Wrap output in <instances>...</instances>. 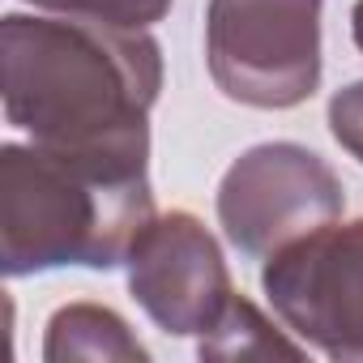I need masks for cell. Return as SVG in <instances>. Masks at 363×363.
<instances>
[{
	"instance_id": "1",
	"label": "cell",
	"mask_w": 363,
	"mask_h": 363,
	"mask_svg": "<svg viewBox=\"0 0 363 363\" xmlns=\"http://www.w3.org/2000/svg\"><path fill=\"white\" fill-rule=\"evenodd\" d=\"M0 86L9 124L39 145L150 158L162 52L145 30L9 13L0 22Z\"/></svg>"
},
{
	"instance_id": "2",
	"label": "cell",
	"mask_w": 363,
	"mask_h": 363,
	"mask_svg": "<svg viewBox=\"0 0 363 363\" xmlns=\"http://www.w3.org/2000/svg\"><path fill=\"white\" fill-rule=\"evenodd\" d=\"M154 223L150 158L52 145L0 150V269H116Z\"/></svg>"
},
{
	"instance_id": "3",
	"label": "cell",
	"mask_w": 363,
	"mask_h": 363,
	"mask_svg": "<svg viewBox=\"0 0 363 363\" xmlns=\"http://www.w3.org/2000/svg\"><path fill=\"white\" fill-rule=\"evenodd\" d=\"M325 0H210L206 60L214 86L244 107L286 111L320 86Z\"/></svg>"
},
{
	"instance_id": "4",
	"label": "cell",
	"mask_w": 363,
	"mask_h": 363,
	"mask_svg": "<svg viewBox=\"0 0 363 363\" xmlns=\"http://www.w3.org/2000/svg\"><path fill=\"white\" fill-rule=\"evenodd\" d=\"M346 193L337 171L308 145L265 141L244 150L218 184V223L231 248L248 261H269L278 248L337 223Z\"/></svg>"
},
{
	"instance_id": "5",
	"label": "cell",
	"mask_w": 363,
	"mask_h": 363,
	"mask_svg": "<svg viewBox=\"0 0 363 363\" xmlns=\"http://www.w3.org/2000/svg\"><path fill=\"white\" fill-rule=\"evenodd\" d=\"M278 320L329 359L363 363V218L325 223L261 269Z\"/></svg>"
},
{
	"instance_id": "6",
	"label": "cell",
	"mask_w": 363,
	"mask_h": 363,
	"mask_svg": "<svg viewBox=\"0 0 363 363\" xmlns=\"http://www.w3.org/2000/svg\"><path fill=\"white\" fill-rule=\"evenodd\" d=\"M124 265L133 299L171 337H206L235 299L218 240L184 210L154 218Z\"/></svg>"
},
{
	"instance_id": "7",
	"label": "cell",
	"mask_w": 363,
	"mask_h": 363,
	"mask_svg": "<svg viewBox=\"0 0 363 363\" xmlns=\"http://www.w3.org/2000/svg\"><path fill=\"white\" fill-rule=\"evenodd\" d=\"M48 363H69V359H150V350L128 333V325L99 303H69L48 320V342H43Z\"/></svg>"
},
{
	"instance_id": "8",
	"label": "cell",
	"mask_w": 363,
	"mask_h": 363,
	"mask_svg": "<svg viewBox=\"0 0 363 363\" xmlns=\"http://www.w3.org/2000/svg\"><path fill=\"white\" fill-rule=\"evenodd\" d=\"M197 350L201 359H269V354H299V342H291L257 303L235 295Z\"/></svg>"
},
{
	"instance_id": "9",
	"label": "cell",
	"mask_w": 363,
	"mask_h": 363,
	"mask_svg": "<svg viewBox=\"0 0 363 363\" xmlns=\"http://www.w3.org/2000/svg\"><path fill=\"white\" fill-rule=\"evenodd\" d=\"M26 5H39L48 13H60V18H86V22L145 30V26L167 18L171 0H26Z\"/></svg>"
},
{
	"instance_id": "10",
	"label": "cell",
	"mask_w": 363,
	"mask_h": 363,
	"mask_svg": "<svg viewBox=\"0 0 363 363\" xmlns=\"http://www.w3.org/2000/svg\"><path fill=\"white\" fill-rule=\"evenodd\" d=\"M329 133L350 158L363 162V82H350L329 99Z\"/></svg>"
},
{
	"instance_id": "11",
	"label": "cell",
	"mask_w": 363,
	"mask_h": 363,
	"mask_svg": "<svg viewBox=\"0 0 363 363\" xmlns=\"http://www.w3.org/2000/svg\"><path fill=\"white\" fill-rule=\"evenodd\" d=\"M350 35H354V48L363 52V0L350 9Z\"/></svg>"
}]
</instances>
